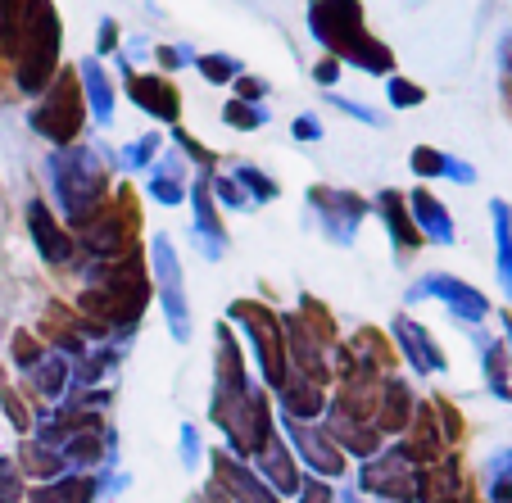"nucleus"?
<instances>
[{"mask_svg":"<svg viewBox=\"0 0 512 503\" xmlns=\"http://www.w3.org/2000/svg\"><path fill=\"white\" fill-rule=\"evenodd\" d=\"M232 318H245V331L254 336V349L263 358V377L268 386H286V345H281V322L259 304H236Z\"/></svg>","mask_w":512,"mask_h":503,"instance_id":"f03ea898","label":"nucleus"},{"mask_svg":"<svg viewBox=\"0 0 512 503\" xmlns=\"http://www.w3.org/2000/svg\"><path fill=\"white\" fill-rule=\"evenodd\" d=\"M28 227H32V236H37L41 254H46L50 263H68V254H73V236L59 232L55 218H50V209H46L41 200H32V209H28Z\"/></svg>","mask_w":512,"mask_h":503,"instance_id":"9b49d317","label":"nucleus"},{"mask_svg":"<svg viewBox=\"0 0 512 503\" xmlns=\"http://www.w3.org/2000/svg\"><path fill=\"white\" fill-rule=\"evenodd\" d=\"M422 291L426 295H440V300H445L449 309H454L458 318H467V322H481L485 318V295L472 291V286H463L458 277H426Z\"/></svg>","mask_w":512,"mask_h":503,"instance_id":"1a4fd4ad","label":"nucleus"},{"mask_svg":"<svg viewBox=\"0 0 512 503\" xmlns=\"http://www.w3.org/2000/svg\"><path fill=\"white\" fill-rule=\"evenodd\" d=\"M32 123L41 127V132L50 136V141H73L82 127V100H78V82H73V73H64L55 87V96H50L46 109H37L32 114Z\"/></svg>","mask_w":512,"mask_h":503,"instance_id":"20e7f679","label":"nucleus"},{"mask_svg":"<svg viewBox=\"0 0 512 503\" xmlns=\"http://www.w3.org/2000/svg\"><path fill=\"white\" fill-rule=\"evenodd\" d=\"M395 336H399V345H404V358L413 363L417 372H435V368H445V354L435 349V340L426 336V331L417 327L413 318H395Z\"/></svg>","mask_w":512,"mask_h":503,"instance_id":"9d476101","label":"nucleus"},{"mask_svg":"<svg viewBox=\"0 0 512 503\" xmlns=\"http://www.w3.org/2000/svg\"><path fill=\"white\" fill-rule=\"evenodd\" d=\"M290 445L300 449V458L318 476H340V472H345V454H340V445L327 436V431H318V426L290 422Z\"/></svg>","mask_w":512,"mask_h":503,"instance_id":"423d86ee","label":"nucleus"},{"mask_svg":"<svg viewBox=\"0 0 512 503\" xmlns=\"http://www.w3.org/2000/svg\"><path fill=\"white\" fill-rule=\"evenodd\" d=\"M91 494H96V481L91 476H82V481H50L41 485V490L28 494V503H91Z\"/></svg>","mask_w":512,"mask_h":503,"instance_id":"2eb2a0df","label":"nucleus"},{"mask_svg":"<svg viewBox=\"0 0 512 503\" xmlns=\"http://www.w3.org/2000/svg\"><path fill=\"white\" fill-rule=\"evenodd\" d=\"M37 358H46L41 345L28 336V331H19V336H14V363H19V368H37Z\"/></svg>","mask_w":512,"mask_h":503,"instance_id":"4be33fe9","label":"nucleus"},{"mask_svg":"<svg viewBox=\"0 0 512 503\" xmlns=\"http://www.w3.org/2000/svg\"><path fill=\"white\" fill-rule=\"evenodd\" d=\"M413 422V390L404 381H381V404H377V431L381 436H399Z\"/></svg>","mask_w":512,"mask_h":503,"instance_id":"6e6552de","label":"nucleus"},{"mask_svg":"<svg viewBox=\"0 0 512 503\" xmlns=\"http://www.w3.org/2000/svg\"><path fill=\"white\" fill-rule=\"evenodd\" d=\"M381 218H386L390 236H395V245H399L404 254H413L417 245H422V232H417L413 213L404 209V195H399V191H386V195H381Z\"/></svg>","mask_w":512,"mask_h":503,"instance_id":"ddd939ff","label":"nucleus"},{"mask_svg":"<svg viewBox=\"0 0 512 503\" xmlns=\"http://www.w3.org/2000/svg\"><path fill=\"white\" fill-rule=\"evenodd\" d=\"M23 472L28 476H41V481H55L59 467H64V458L55 454V449H41V445H23Z\"/></svg>","mask_w":512,"mask_h":503,"instance_id":"6ab92c4d","label":"nucleus"},{"mask_svg":"<svg viewBox=\"0 0 512 503\" xmlns=\"http://www.w3.org/2000/svg\"><path fill=\"white\" fill-rule=\"evenodd\" d=\"M318 78H322V82H336V59H327V64L318 68Z\"/></svg>","mask_w":512,"mask_h":503,"instance_id":"cd10ccee","label":"nucleus"},{"mask_svg":"<svg viewBox=\"0 0 512 503\" xmlns=\"http://www.w3.org/2000/svg\"><path fill=\"white\" fill-rule=\"evenodd\" d=\"M0 404H5V413H10V422L19 426V431H28V408L19 404V395H14V390L0 386Z\"/></svg>","mask_w":512,"mask_h":503,"instance_id":"5701e85b","label":"nucleus"},{"mask_svg":"<svg viewBox=\"0 0 512 503\" xmlns=\"http://www.w3.org/2000/svg\"><path fill=\"white\" fill-rule=\"evenodd\" d=\"M259 467H263V476H268L281 494L300 490V476H295V467H290V454H286V445H281V440H268V445L259 449Z\"/></svg>","mask_w":512,"mask_h":503,"instance_id":"4468645a","label":"nucleus"},{"mask_svg":"<svg viewBox=\"0 0 512 503\" xmlns=\"http://www.w3.org/2000/svg\"><path fill=\"white\" fill-rule=\"evenodd\" d=\"M494 227H499V272L503 286L512 295V227H508V204H494Z\"/></svg>","mask_w":512,"mask_h":503,"instance_id":"412c9836","label":"nucleus"},{"mask_svg":"<svg viewBox=\"0 0 512 503\" xmlns=\"http://www.w3.org/2000/svg\"><path fill=\"white\" fill-rule=\"evenodd\" d=\"M132 91H136V100H145V109H155L159 118H173V114H177V96H173V87H168V82H145V78H136Z\"/></svg>","mask_w":512,"mask_h":503,"instance_id":"a211bd4d","label":"nucleus"},{"mask_svg":"<svg viewBox=\"0 0 512 503\" xmlns=\"http://www.w3.org/2000/svg\"><path fill=\"white\" fill-rule=\"evenodd\" d=\"M213 417L223 422V431H227L236 454H259V449L272 440V417H268V399L263 395H250V390H245L241 399H227V404L213 408Z\"/></svg>","mask_w":512,"mask_h":503,"instance_id":"f257e3e1","label":"nucleus"},{"mask_svg":"<svg viewBox=\"0 0 512 503\" xmlns=\"http://www.w3.org/2000/svg\"><path fill=\"white\" fill-rule=\"evenodd\" d=\"M204 73H209L213 82H223V78H232L236 73V64L232 59H204Z\"/></svg>","mask_w":512,"mask_h":503,"instance_id":"a878e982","label":"nucleus"},{"mask_svg":"<svg viewBox=\"0 0 512 503\" xmlns=\"http://www.w3.org/2000/svg\"><path fill=\"white\" fill-rule=\"evenodd\" d=\"M213 476H218V490L227 494V503H277V494L259 481L245 463H236L232 454H213Z\"/></svg>","mask_w":512,"mask_h":503,"instance_id":"39448f33","label":"nucleus"},{"mask_svg":"<svg viewBox=\"0 0 512 503\" xmlns=\"http://www.w3.org/2000/svg\"><path fill=\"white\" fill-rule=\"evenodd\" d=\"M41 331H46V336L55 340L64 354H78V358H82V331H78V322H73V313H68V309L50 304V313H46V322H41Z\"/></svg>","mask_w":512,"mask_h":503,"instance_id":"f3484780","label":"nucleus"},{"mask_svg":"<svg viewBox=\"0 0 512 503\" xmlns=\"http://www.w3.org/2000/svg\"><path fill=\"white\" fill-rule=\"evenodd\" d=\"M413 223H422L417 232H426V236H435V241H454V227H449V213H445V204H435L426 191H417L413 195Z\"/></svg>","mask_w":512,"mask_h":503,"instance_id":"dca6fc26","label":"nucleus"},{"mask_svg":"<svg viewBox=\"0 0 512 503\" xmlns=\"http://www.w3.org/2000/svg\"><path fill=\"white\" fill-rule=\"evenodd\" d=\"M300 503H336L322 481H300Z\"/></svg>","mask_w":512,"mask_h":503,"instance_id":"b1692460","label":"nucleus"},{"mask_svg":"<svg viewBox=\"0 0 512 503\" xmlns=\"http://www.w3.org/2000/svg\"><path fill=\"white\" fill-rule=\"evenodd\" d=\"M281 404H286L290 422H309V417L327 413L322 386H313V381H304V377H286V386H281Z\"/></svg>","mask_w":512,"mask_h":503,"instance_id":"f8f14e48","label":"nucleus"},{"mask_svg":"<svg viewBox=\"0 0 512 503\" xmlns=\"http://www.w3.org/2000/svg\"><path fill=\"white\" fill-rule=\"evenodd\" d=\"M227 123H236V127H254V123H263V109H259V114H250V109H241V100H236V105L227 109Z\"/></svg>","mask_w":512,"mask_h":503,"instance_id":"393cba45","label":"nucleus"},{"mask_svg":"<svg viewBox=\"0 0 512 503\" xmlns=\"http://www.w3.org/2000/svg\"><path fill=\"white\" fill-rule=\"evenodd\" d=\"M390 96H395L399 105H404V100H422V91H417L413 82H390Z\"/></svg>","mask_w":512,"mask_h":503,"instance_id":"bb28decb","label":"nucleus"},{"mask_svg":"<svg viewBox=\"0 0 512 503\" xmlns=\"http://www.w3.org/2000/svg\"><path fill=\"white\" fill-rule=\"evenodd\" d=\"M363 490L386 494V499H395V503H417V490H422V467H413L399 449H390L386 458L363 463Z\"/></svg>","mask_w":512,"mask_h":503,"instance_id":"7ed1b4c3","label":"nucleus"},{"mask_svg":"<svg viewBox=\"0 0 512 503\" xmlns=\"http://www.w3.org/2000/svg\"><path fill=\"white\" fill-rule=\"evenodd\" d=\"M64 377H68L64 358H41V368L32 372V390H37V395H46V399H59V390H64Z\"/></svg>","mask_w":512,"mask_h":503,"instance_id":"aec40b11","label":"nucleus"},{"mask_svg":"<svg viewBox=\"0 0 512 503\" xmlns=\"http://www.w3.org/2000/svg\"><path fill=\"white\" fill-rule=\"evenodd\" d=\"M327 436H336L340 454H358V458H372L381 449V431L372 422H358V417H345L340 408H331V422H327Z\"/></svg>","mask_w":512,"mask_h":503,"instance_id":"0eeeda50","label":"nucleus"}]
</instances>
